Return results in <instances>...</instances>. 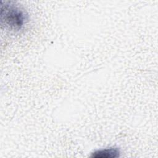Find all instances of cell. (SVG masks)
I'll return each instance as SVG.
<instances>
[{
    "label": "cell",
    "instance_id": "obj_2",
    "mask_svg": "<svg viewBox=\"0 0 158 158\" xmlns=\"http://www.w3.org/2000/svg\"><path fill=\"white\" fill-rule=\"evenodd\" d=\"M120 156V151L117 148H110L97 150L93 152L91 157L93 158H116Z\"/></svg>",
    "mask_w": 158,
    "mask_h": 158
},
{
    "label": "cell",
    "instance_id": "obj_1",
    "mask_svg": "<svg viewBox=\"0 0 158 158\" xmlns=\"http://www.w3.org/2000/svg\"><path fill=\"white\" fill-rule=\"evenodd\" d=\"M1 23L13 30H19L25 23L27 15L18 7L11 4L10 2H5L1 7Z\"/></svg>",
    "mask_w": 158,
    "mask_h": 158
}]
</instances>
